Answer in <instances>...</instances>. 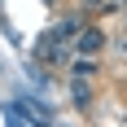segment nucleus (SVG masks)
<instances>
[{
    "mask_svg": "<svg viewBox=\"0 0 127 127\" xmlns=\"http://www.w3.org/2000/svg\"><path fill=\"white\" fill-rule=\"evenodd\" d=\"M0 13H4V4H0Z\"/></svg>",
    "mask_w": 127,
    "mask_h": 127,
    "instance_id": "obj_7",
    "label": "nucleus"
},
{
    "mask_svg": "<svg viewBox=\"0 0 127 127\" xmlns=\"http://www.w3.org/2000/svg\"><path fill=\"white\" fill-rule=\"evenodd\" d=\"M70 101H75V105H88V101H92L88 79H70Z\"/></svg>",
    "mask_w": 127,
    "mask_h": 127,
    "instance_id": "obj_3",
    "label": "nucleus"
},
{
    "mask_svg": "<svg viewBox=\"0 0 127 127\" xmlns=\"http://www.w3.org/2000/svg\"><path fill=\"white\" fill-rule=\"evenodd\" d=\"M83 26H88V18H83V13H70V18H62V22H53L48 31H39V39H35V62H44V66H70L75 39H79Z\"/></svg>",
    "mask_w": 127,
    "mask_h": 127,
    "instance_id": "obj_1",
    "label": "nucleus"
},
{
    "mask_svg": "<svg viewBox=\"0 0 127 127\" xmlns=\"http://www.w3.org/2000/svg\"><path fill=\"white\" fill-rule=\"evenodd\" d=\"M105 44H110V39H105V31L88 22L83 31H79V39H75V57H101Z\"/></svg>",
    "mask_w": 127,
    "mask_h": 127,
    "instance_id": "obj_2",
    "label": "nucleus"
},
{
    "mask_svg": "<svg viewBox=\"0 0 127 127\" xmlns=\"http://www.w3.org/2000/svg\"><path fill=\"white\" fill-rule=\"evenodd\" d=\"M118 9H127V0H101L96 13H118Z\"/></svg>",
    "mask_w": 127,
    "mask_h": 127,
    "instance_id": "obj_4",
    "label": "nucleus"
},
{
    "mask_svg": "<svg viewBox=\"0 0 127 127\" xmlns=\"http://www.w3.org/2000/svg\"><path fill=\"white\" fill-rule=\"evenodd\" d=\"M79 9H101V0H79Z\"/></svg>",
    "mask_w": 127,
    "mask_h": 127,
    "instance_id": "obj_5",
    "label": "nucleus"
},
{
    "mask_svg": "<svg viewBox=\"0 0 127 127\" xmlns=\"http://www.w3.org/2000/svg\"><path fill=\"white\" fill-rule=\"evenodd\" d=\"M48 4H57V0H48Z\"/></svg>",
    "mask_w": 127,
    "mask_h": 127,
    "instance_id": "obj_6",
    "label": "nucleus"
}]
</instances>
